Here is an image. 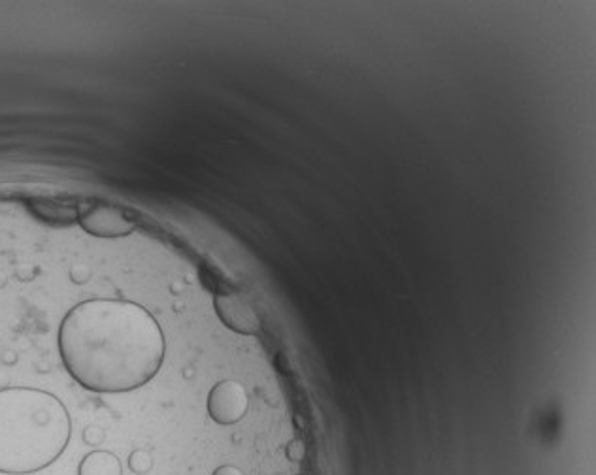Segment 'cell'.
Wrapping results in <instances>:
<instances>
[{"label":"cell","mask_w":596,"mask_h":475,"mask_svg":"<svg viewBox=\"0 0 596 475\" xmlns=\"http://www.w3.org/2000/svg\"><path fill=\"white\" fill-rule=\"evenodd\" d=\"M57 344L70 377L93 393L136 391L165 361L163 330L131 300L91 298L76 304L61 321Z\"/></svg>","instance_id":"1"},{"label":"cell","mask_w":596,"mask_h":475,"mask_svg":"<svg viewBox=\"0 0 596 475\" xmlns=\"http://www.w3.org/2000/svg\"><path fill=\"white\" fill-rule=\"evenodd\" d=\"M72 423L55 394L34 387L0 389V474L34 475L67 451Z\"/></svg>","instance_id":"2"},{"label":"cell","mask_w":596,"mask_h":475,"mask_svg":"<svg viewBox=\"0 0 596 475\" xmlns=\"http://www.w3.org/2000/svg\"><path fill=\"white\" fill-rule=\"evenodd\" d=\"M249 398L242 383L225 379L208 394V413L219 425H236L248 413Z\"/></svg>","instance_id":"3"},{"label":"cell","mask_w":596,"mask_h":475,"mask_svg":"<svg viewBox=\"0 0 596 475\" xmlns=\"http://www.w3.org/2000/svg\"><path fill=\"white\" fill-rule=\"evenodd\" d=\"M217 317L232 332L242 336H255L261 330V319L244 296L236 293H217L214 296Z\"/></svg>","instance_id":"4"},{"label":"cell","mask_w":596,"mask_h":475,"mask_svg":"<svg viewBox=\"0 0 596 475\" xmlns=\"http://www.w3.org/2000/svg\"><path fill=\"white\" fill-rule=\"evenodd\" d=\"M80 225L85 232L99 238H119L136 229V223L127 217V213L104 204L93 206L80 215Z\"/></svg>","instance_id":"5"},{"label":"cell","mask_w":596,"mask_h":475,"mask_svg":"<svg viewBox=\"0 0 596 475\" xmlns=\"http://www.w3.org/2000/svg\"><path fill=\"white\" fill-rule=\"evenodd\" d=\"M78 475H123L121 462L108 451H93L80 460Z\"/></svg>","instance_id":"6"},{"label":"cell","mask_w":596,"mask_h":475,"mask_svg":"<svg viewBox=\"0 0 596 475\" xmlns=\"http://www.w3.org/2000/svg\"><path fill=\"white\" fill-rule=\"evenodd\" d=\"M129 468L136 475L149 474L153 468V457L144 449H136L133 455L129 457Z\"/></svg>","instance_id":"7"},{"label":"cell","mask_w":596,"mask_h":475,"mask_svg":"<svg viewBox=\"0 0 596 475\" xmlns=\"http://www.w3.org/2000/svg\"><path fill=\"white\" fill-rule=\"evenodd\" d=\"M304 455H306L304 443L295 440V442H291L289 445H287V457H289V459L298 462V460L304 459Z\"/></svg>","instance_id":"8"},{"label":"cell","mask_w":596,"mask_h":475,"mask_svg":"<svg viewBox=\"0 0 596 475\" xmlns=\"http://www.w3.org/2000/svg\"><path fill=\"white\" fill-rule=\"evenodd\" d=\"M212 475H244L242 474V470L240 468H236V466H231V464H225V466H219L216 472Z\"/></svg>","instance_id":"9"}]
</instances>
